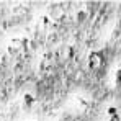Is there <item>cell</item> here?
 Returning a JSON list of instances; mask_svg holds the SVG:
<instances>
[{
  "mask_svg": "<svg viewBox=\"0 0 121 121\" xmlns=\"http://www.w3.org/2000/svg\"><path fill=\"white\" fill-rule=\"evenodd\" d=\"M25 48H26V41L21 39V38H13V39L8 41V44H7V51L10 54H13V56L21 54L25 51Z\"/></svg>",
  "mask_w": 121,
  "mask_h": 121,
  "instance_id": "1",
  "label": "cell"
},
{
  "mask_svg": "<svg viewBox=\"0 0 121 121\" xmlns=\"http://www.w3.org/2000/svg\"><path fill=\"white\" fill-rule=\"evenodd\" d=\"M21 103H23V106H25L26 110H30V108H33V106L36 105V97H35L31 92H26V93H23V97H21Z\"/></svg>",
  "mask_w": 121,
  "mask_h": 121,
  "instance_id": "2",
  "label": "cell"
},
{
  "mask_svg": "<svg viewBox=\"0 0 121 121\" xmlns=\"http://www.w3.org/2000/svg\"><path fill=\"white\" fill-rule=\"evenodd\" d=\"M41 28L44 30V31H49V30H52V26H54V23L51 20V17H48V15H43L41 17Z\"/></svg>",
  "mask_w": 121,
  "mask_h": 121,
  "instance_id": "3",
  "label": "cell"
},
{
  "mask_svg": "<svg viewBox=\"0 0 121 121\" xmlns=\"http://www.w3.org/2000/svg\"><path fill=\"white\" fill-rule=\"evenodd\" d=\"M88 64H90V67H98L101 64V54H98V52H93L92 56H90V59H88Z\"/></svg>",
  "mask_w": 121,
  "mask_h": 121,
  "instance_id": "4",
  "label": "cell"
},
{
  "mask_svg": "<svg viewBox=\"0 0 121 121\" xmlns=\"http://www.w3.org/2000/svg\"><path fill=\"white\" fill-rule=\"evenodd\" d=\"M3 118H5V116H3V113L0 111V121H3Z\"/></svg>",
  "mask_w": 121,
  "mask_h": 121,
  "instance_id": "5",
  "label": "cell"
}]
</instances>
